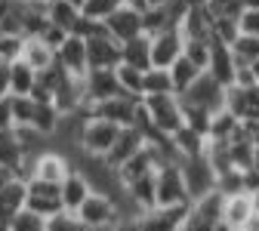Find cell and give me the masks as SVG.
<instances>
[{"mask_svg": "<svg viewBox=\"0 0 259 231\" xmlns=\"http://www.w3.org/2000/svg\"><path fill=\"white\" fill-rule=\"evenodd\" d=\"M154 191H157V207H191L179 163H160L154 170Z\"/></svg>", "mask_w": 259, "mask_h": 231, "instance_id": "6da1fadb", "label": "cell"}, {"mask_svg": "<svg viewBox=\"0 0 259 231\" xmlns=\"http://www.w3.org/2000/svg\"><path fill=\"white\" fill-rule=\"evenodd\" d=\"M142 105L151 117V123L160 129V133H179V129L185 126V117H182V102H179V96L176 93H167V96H145L142 99Z\"/></svg>", "mask_w": 259, "mask_h": 231, "instance_id": "7a4b0ae2", "label": "cell"}, {"mask_svg": "<svg viewBox=\"0 0 259 231\" xmlns=\"http://www.w3.org/2000/svg\"><path fill=\"white\" fill-rule=\"evenodd\" d=\"M117 133H120V126H114V123H108L102 117L87 114L83 117V126H80V151L83 154H93V157H105L111 151Z\"/></svg>", "mask_w": 259, "mask_h": 231, "instance_id": "3957f363", "label": "cell"}, {"mask_svg": "<svg viewBox=\"0 0 259 231\" xmlns=\"http://www.w3.org/2000/svg\"><path fill=\"white\" fill-rule=\"evenodd\" d=\"M139 105H142V99H133V96H114V99H105V102H99V105H90L87 108V114H93V117H102V120H108V123H114V126H133L136 123V114H139Z\"/></svg>", "mask_w": 259, "mask_h": 231, "instance_id": "277c9868", "label": "cell"}, {"mask_svg": "<svg viewBox=\"0 0 259 231\" xmlns=\"http://www.w3.org/2000/svg\"><path fill=\"white\" fill-rule=\"evenodd\" d=\"M28 194H25V210H31L40 219H50L56 213H62V194H59V185L53 182H37V179H28Z\"/></svg>", "mask_w": 259, "mask_h": 231, "instance_id": "5b68a950", "label": "cell"}, {"mask_svg": "<svg viewBox=\"0 0 259 231\" xmlns=\"http://www.w3.org/2000/svg\"><path fill=\"white\" fill-rule=\"evenodd\" d=\"M179 99H182V102H188V105H198V108H207L210 114H216V111L225 108V86L216 83V80L204 71Z\"/></svg>", "mask_w": 259, "mask_h": 231, "instance_id": "8992f818", "label": "cell"}, {"mask_svg": "<svg viewBox=\"0 0 259 231\" xmlns=\"http://www.w3.org/2000/svg\"><path fill=\"white\" fill-rule=\"evenodd\" d=\"M179 167H182L185 188H188L191 201H198V197L216 191V173H213L207 157H185V160H179Z\"/></svg>", "mask_w": 259, "mask_h": 231, "instance_id": "52a82bcc", "label": "cell"}, {"mask_svg": "<svg viewBox=\"0 0 259 231\" xmlns=\"http://www.w3.org/2000/svg\"><path fill=\"white\" fill-rule=\"evenodd\" d=\"M77 216H80V222L90 228V231H96V228H114L117 222H120V207L111 201V197H102V194H90L87 197V204L77 210Z\"/></svg>", "mask_w": 259, "mask_h": 231, "instance_id": "ba28073f", "label": "cell"}, {"mask_svg": "<svg viewBox=\"0 0 259 231\" xmlns=\"http://www.w3.org/2000/svg\"><path fill=\"white\" fill-rule=\"evenodd\" d=\"M71 170H74L71 157H65V154H62V151H56V148H47L44 154H37V157H34V163H31V179L62 185L65 179L71 176Z\"/></svg>", "mask_w": 259, "mask_h": 231, "instance_id": "9c48e42d", "label": "cell"}, {"mask_svg": "<svg viewBox=\"0 0 259 231\" xmlns=\"http://www.w3.org/2000/svg\"><path fill=\"white\" fill-rule=\"evenodd\" d=\"M31 163L34 157H28L19 145V136H16V126L13 129H0V167H7L16 173V179L28 182L31 179Z\"/></svg>", "mask_w": 259, "mask_h": 231, "instance_id": "30bf717a", "label": "cell"}, {"mask_svg": "<svg viewBox=\"0 0 259 231\" xmlns=\"http://www.w3.org/2000/svg\"><path fill=\"white\" fill-rule=\"evenodd\" d=\"M225 108H229L241 123H256L259 120V83L253 86H229L225 89Z\"/></svg>", "mask_w": 259, "mask_h": 231, "instance_id": "8fae6325", "label": "cell"}, {"mask_svg": "<svg viewBox=\"0 0 259 231\" xmlns=\"http://www.w3.org/2000/svg\"><path fill=\"white\" fill-rule=\"evenodd\" d=\"M83 96H87V108L120 96V83L114 77V68H90L83 77Z\"/></svg>", "mask_w": 259, "mask_h": 231, "instance_id": "7c38bea8", "label": "cell"}, {"mask_svg": "<svg viewBox=\"0 0 259 231\" xmlns=\"http://www.w3.org/2000/svg\"><path fill=\"white\" fill-rule=\"evenodd\" d=\"M182 53H185V37H182L179 28L154 34L151 37V68H167L170 71V65L176 59H182Z\"/></svg>", "mask_w": 259, "mask_h": 231, "instance_id": "4fadbf2b", "label": "cell"}, {"mask_svg": "<svg viewBox=\"0 0 259 231\" xmlns=\"http://www.w3.org/2000/svg\"><path fill=\"white\" fill-rule=\"evenodd\" d=\"M207 74L222 83L225 89L235 86V74H238V59L232 53L229 43H219V40H210V65H207Z\"/></svg>", "mask_w": 259, "mask_h": 231, "instance_id": "5bb4252c", "label": "cell"}, {"mask_svg": "<svg viewBox=\"0 0 259 231\" xmlns=\"http://www.w3.org/2000/svg\"><path fill=\"white\" fill-rule=\"evenodd\" d=\"M102 25H105V31H108V37H114L117 43H126V40H133V37L142 34V10L120 7V10H114Z\"/></svg>", "mask_w": 259, "mask_h": 231, "instance_id": "9a60e30c", "label": "cell"}, {"mask_svg": "<svg viewBox=\"0 0 259 231\" xmlns=\"http://www.w3.org/2000/svg\"><path fill=\"white\" fill-rule=\"evenodd\" d=\"M188 219V207H154L139 213L142 231H179Z\"/></svg>", "mask_w": 259, "mask_h": 231, "instance_id": "2e32d148", "label": "cell"}, {"mask_svg": "<svg viewBox=\"0 0 259 231\" xmlns=\"http://www.w3.org/2000/svg\"><path fill=\"white\" fill-rule=\"evenodd\" d=\"M56 62H59L68 74H74V77H87V71H90L87 40L77 37V34H68V40H65V43L56 50Z\"/></svg>", "mask_w": 259, "mask_h": 231, "instance_id": "e0dca14e", "label": "cell"}, {"mask_svg": "<svg viewBox=\"0 0 259 231\" xmlns=\"http://www.w3.org/2000/svg\"><path fill=\"white\" fill-rule=\"evenodd\" d=\"M222 222L229 225L232 231H241V228H250L256 225V216H253V204H250V194L241 191V194H229L222 204Z\"/></svg>", "mask_w": 259, "mask_h": 231, "instance_id": "ac0fdd59", "label": "cell"}, {"mask_svg": "<svg viewBox=\"0 0 259 231\" xmlns=\"http://www.w3.org/2000/svg\"><path fill=\"white\" fill-rule=\"evenodd\" d=\"M213 13L207 7H188L182 22H179V31L185 40H213Z\"/></svg>", "mask_w": 259, "mask_h": 231, "instance_id": "d6986e66", "label": "cell"}, {"mask_svg": "<svg viewBox=\"0 0 259 231\" xmlns=\"http://www.w3.org/2000/svg\"><path fill=\"white\" fill-rule=\"evenodd\" d=\"M87 59L90 68H117L120 65V43L108 34H99L87 40Z\"/></svg>", "mask_w": 259, "mask_h": 231, "instance_id": "ffe728a7", "label": "cell"}, {"mask_svg": "<svg viewBox=\"0 0 259 231\" xmlns=\"http://www.w3.org/2000/svg\"><path fill=\"white\" fill-rule=\"evenodd\" d=\"M142 148H145V139H142L139 129L136 126H123L120 133H117V139H114V145H111V151L105 154V160L117 170L120 163H126L130 157H133L136 151H142Z\"/></svg>", "mask_w": 259, "mask_h": 231, "instance_id": "44dd1931", "label": "cell"}, {"mask_svg": "<svg viewBox=\"0 0 259 231\" xmlns=\"http://www.w3.org/2000/svg\"><path fill=\"white\" fill-rule=\"evenodd\" d=\"M22 62L28 65L31 71L37 74H47L53 65H56V50L47 47L40 37H25V47H22Z\"/></svg>", "mask_w": 259, "mask_h": 231, "instance_id": "7402d4cb", "label": "cell"}, {"mask_svg": "<svg viewBox=\"0 0 259 231\" xmlns=\"http://www.w3.org/2000/svg\"><path fill=\"white\" fill-rule=\"evenodd\" d=\"M25 194H28V185L22 179H13L0 188V222L4 225H10L25 210Z\"/></svg>", "mask_w": 259, "mask_h": 231, "instance_id": "603a6c76", "label": "cell"}, {"mask_svg": "<svg viewBox=\"0 0 259 231\" xmlns=\"http://www.w3.org/2000/svg\"><path fill=\"white\" fill-rule=\"evenodd\" d=\"M126 191V201L136 213H145V210H154L157 207V191H154V173L136 179V182H126L123 185Z\"/></svg>", "mask_w": 259, "mask_h": 231, "instance_id": "cb8c5ba5", "label": "cell"}, {"mask_svg": "<svg viewBox=\"0 0 259 231\" xmlns=\"http://www.w3.org/2000/svg\"><path fill=\"white\" fill-rule=\"evenodd\" d=\"M59 194H62V207L71 210V213H77V210L87 204V197L93 194V188H90V182H87L77 170H71V176L59 185Z\"/></svg>", "mask_w": 259, "mask_h": 231, "instance_id": "d4e9b609", "label": "cell"}, {"mask_svg": "<svg viewBox=\"0 0 259 231\" xmlns=\"http://www.w3.org/2000/svg\"><path fill=\"white\" fill-rule=\"evenodd\" d=\"M120 62L123 65H133V68H139V71H148L151 68V37L139 34L133 40L120 43Z\"/></svg>", "mask_w": 259, "mask_h": 231, "instance_id": "484cf974", "label": "cell"}, {"mask_svg": "<svg viewBox=\"0 0 259 231\" xmlns=\"http://www.w3.org/2000/svg\"><path fill=\"white\" fill-rule=\"evenodd\" d=\"M170 139H173V148H176L179 160H185V157H204V151H207V136L194 133V129H188V126H182L179 133H173Z\"/></svg>", "mask_w": 259, "mask_h": 231, "instance_id": "4316f807", "label": "cell"}, {"mask_svg": "<svg viewBox=\"0 0 259 231\" xmlns=\"http://www.w3.org/2000/svg\"><path fill=\"white\" fill-rule=\"evenodd\" d=\"M241 129V120L229 111V108H222V111H216L213 114V120H210V129H207V139L210 142H225L229 145L232 142V136Z\"/></svg>", "mask_w": 259, "mask_h": 231, "instance_id": "83f0119b", "label": "cell"}, {"mask_svg": "<svg viewBox=\"0 0 259 231\" xmlns=\"http://www.w3.org/2000/svg\"><path fill=\"white\" fill-rule=\"evenodd\" d=\"M47 13H50V25H56V28H62L65 34H71V31L77 28V22H80V10L77 7H71V4H65V0H50V7H47Z\"/></svg>", "mask_w": 259, "mask_h": 231, "instance_id": "f1b7e54d", "label": "cell"}, {"mask_svg": "<svg viewBox=\"0 0 259 231\" xmlns=\"http://www.w3.org/2000/svg\"><path fill=\"white\" fill-rule=\"evenodd\" d=\"M59 123H62V111L53 102H34V120H31V126H34L40 136L53 139V133L59 129Z\"/></svg>", "mask_w": 259, "mask_h": 231, "instance_id": "f546056e", "label": "cell"}, {"mask_svg": "<svg viewBox=\"0 0 259 231\" xmlns=\"http://www.w3.org/2000/svg\"><path fill=\"white\" fill-rule=\"evenodd\" d=\"M201 74H204V71H201V68H198V65H194L191 59H185V56H182V59H176V62L170 65V80H173L176 96H182V93H185L194 80H198Z\"/></svg>", "mask_w": 259, "mask_h": 231, "instance_id": "4dcf8cb0", "label": "cell"}, {"mask_svg": "<svg viewBox=\"0 0 259 231\" xmlns=\"http://www.w3.org/2000/svg\"><path fill=\"white\" fill-rule=\"evenodd\" d=\"M34 83H37V71H31L22 59L10 65V96H31Z\"/></svg>", "mask_w": 259, "mask_h": 231, "instance_id": "1f68e13d", "label": "cell"}, {"mask_svg": "<svg viewBox=\"0 0 259 231\" xmlns=\"http://www.w3.org/2000/svg\"><path fill=\"white\" fill-rule=\"evenodd\" d=\"M114 77H117L123 96L142 99V77H145V71H139V68H133V65H123V62H120L117 68H114Z\"/></svg>", "mask_w": 259, "mask_h": 231, "instance_id": "d6a6232c", "label": "cell"}, {"mask_svg": "<svg viewBox=\"0 0 259 231\" xmlns=\"http://www.w3.org/2000/svg\"><path fill=\"white\" fill-rule=\"evenodd\" d=\"M167 93H176L173 80H170V71L167 68H148L145 77H142V99L145 96H167Z\"/></svg>", "mask_w": 259, "mask_h": 231, "instance_id": "836d02e7", "label": "cell"}, {"mask_svg": "<svg viewBox=\"0 0 259 231\" xmlns=\"http://www.w3.org/2000/svg\"><path fill=\"white\" fill-rule=\"evenodd\" d=\"M179 102H182V99H179ZM182 117H185V126H188V129H194V133L207 136L210 120H213V114H210L207 108H198V105H188V102H182Z\"/></svg>", "mask_w": 259, "mask_h": 231, "instance_id": "e575fe53", "label": "cell"}, {"mask_svg": "<svg viewBox=\"0 0 259 231\" xmlns=\"http://www.w3.org/2000/svg\"><path fill=\"white\" fill-rule=\"evenodd\" d=\"M44 231H90V228L80 222L77 213L62 210V213H56V216H50V219L44 222Z\"/></svg>", "mask_w": 259, "mask_h": 231, "instance_id": "d590c367", "label": "cell"}, {"mask_svg": "<svg viewBox=\"0 0 259 231\" xmlns=\"http://www.w3.org/2000/svg\"><path fill=\"white\" fill-rule=\"evenodd\" d=\"M120 7H126V0H87L83 4V16L87 19H96V22H105L114 10H120Z\"/></svg>", "mask_w": 259, "mask_h": 231, "instance_id": "8d00e7d4", "label": "cell"}, {"mask_svg": "<svg viewBox=\"0 0 259 231\" xmlns=\"http://www.w3.org/2000/svg\"><path fill=\"white\" fill-rule=\"evenodd\" d=\"M10 102H13V126H31V120H34V99L10 96Z\"/></svg>", "mask_w": 259, "mask_h": 231, "instance_id": "74e56055", "label": "cell"}, {"mask_svg": "<svg viewBox=\"0 0 259 231\" xmlns=\"http://www.w3.org/2000/svg\"><path fill=\"white\" fill-rule=\"evenodd\" d=\"M207 10L213 19H238L247 10V0H207Z\"/></svg>", "mask_w": 259, "mask_h": 231, "instance_id": "f35d334b", "label": "cell"}, {"mask_svg": "<svg viewBox=\"0 0 259 231\" xmlns=\"http://www.w3.org/2000/svg\"><path fill=\"white\" fill-rule=\"evenodd\" d=\"M232 53L241 65H250L259 59V37H247V34H238V40L232 43Z\"/></svg>", "mask_w": 259, "mask_h": 231, "instance_id": "ab89813d", "label": "cell"}, {"mask_svg": "<svg viewBox=\"0 0 259 231\" xmlns=\"http://www.w3.org/2000/svg\"><path fill=\"white\" fill-rule=\"evenodd\" d=\"M185 59H191L201 71H207L210 65V40H185Z\"/></svg>", "mask_w": 259, "mask_h": 231, "instance_id": "60d3db41", "label": "cell"}, {"mask_svg": "<svg viewBox=\"0 0 259 231\" xmlns=\"http://www.w3.org/2000/svg\"><path fill=\"white\" fill-rule=\"evenodd\" d=\"M22 47H25V37H19V34H0V59H4L7 65H13V62L22 59Z\"/></svg>", "mask_w": 259, "mask_h": 231, "instance_id": "b9f144b4", "label": "cell"}, {"mask_svg": "<svg viewBox=\"0 0 259 231\" xmlns=\"http://www.w3.org/2000/svg\"><path fill=\"white\" fill-rule=\"evenodd\" d=\"M238 19H216L213 22V40H219V43H235L238 40Z\"/></svg>", "mask_w": 259, "mask_h": 231, "instance_id": "7bdbcfd3", "label": "cell"}, {"mask_svg": "<svg viewBox=\"0 0 259 231\" xmlns=\"http://www.w3.org/2000/svg\"><path fill=\"white\" fill-rule=\"evenodd\" d=\"M44 222H47V219L34 216L31 210H22V213L10 222V231H44Z\"/></svg>", "mask_w": 259, "mask_h": 231, "instance_id": "ee69618b", "label": "cell"}, {"mask_svg": "<svg viewBox=\"0 0 259 231\" xmlns=\"http://www.w3.org/2000/svg\"><path fill=\"white\" fill-rule=\"evenodd\" d=\"M238 31L247 37H259V10H244L238 16Z\"/></svg>", "mask_w": 259, "mask_h": 231, "instance_id": "f6af8a7d", "label": "cell"}, {"mask_svg": "<svg viewBox=\"0 0 259 231\" xmlns=\"http://www.w3.org/2000/svg\"><path fill=\"white\" fill-rule=\"evenodd\" d=\"M40 40L47 43V47H53V50H59L65 40H68V34H65L62 28H56V25H47V31L40 34Z\"/></svg>", "mask_w": 259, "mask_h": 231, "instance_id": "bcb514c9", "label": "cell"}, {"mask_svg": "<svg viewBox=\"0 0 259 231\" xmlns=\"http://www.w3.org/2000/svg\"><path fill=\"white\" fill-rule=\"evenodd\" d=\"M0 129H13V102H10V96L0 99Z\"/></svg>", "mask_w": 259, "mask_h": 231, "instance_id": "7dc6e473", "label": "cell"}, {"mask_svg": "<svg viewBox=\"0 0 259 231\" xmlns=\"http://www.w3.org/2000/svg\"><path fill=\"white\" fill-rule=\"evenodd\" d=\"M111 231H142V225H139V216H120V222H117Z\"/></svg>", "mask_w": 259, "mask_h": 231, "instance_id": "c3c4849f", "label": "cell"}, {"mask_svg": "<svg viewBox=\"0 0 259 231\" xmlns=\"http://www.w3.org/2000/svg\"><path fill=\"white\" fill-rule=\"evenodd\" d=\"M244 191H247V194H253V191H259V170H256V167L244 173Z\"/></svg>", "mask_w": 259, "mask_h": 231, "instance_id": "681fc988", "label": "cell"}, {"mask_svg": "<svg viewBox=\"0 0 259 231\" xmlns=\"http://www.w3.org/2000/svg\"><path fill=\"white\" fill-rule=\"evenodd\" d=\"M10 96V65H4L0 68V99Z\"/></svg>", "mask_w": 259, "mask_h": 231, "instance_id": "f907efd6", "label": "cell"}, {"mask_svg": "<svg viewBox=\"0 0 259 231\" xmlns=\"http://www.w3.org/2000/svg\"><path fill=\"white\" fill-rule=\"evenodd\" d=\"M13 179H16V173H13V170H7V167H0V188H4L7 182H13Z\"/></svg>", "mask_w": 259, "mask_h": 231, "instance_id": "816d5d0a", "label": "cell"}, {"mask_svg": "<svg viewBox=\"0 0 259 231\" xmlns=\"http://www.w3.org/2000/svg\"><path fill=\"white\" fill-rule=\"evenodd\" d=\"M173 0H148L145 4V10H164V7H170Z\"/></svg>", "mask_w": 259, "mask_h": 231, "instance_id": "f5cc1de1", "label": "cell"}, {"mask_svg": "<svg viewBox=\"0 0 259 231\" xmlns=\"http://www.w3.org/2000/svg\"><path fill=\"white\" fill-rule=\"evenodd\" d=\"M247 126H250V136H253V145L259 148V120H256V123H247Z\"/></svg>", "mask_w": 259, "mask_h": 231, "instance_id": "db71d44e", "label": "cell"}, {"mask_svg": "<svg viewBox=\"0 0 259 231\" xmlns=\"http://www.w3.org/2000/svg\"><path fill=\"white\" fill-rule=\"evenodd\" d=\"M148 0H126V7H133V10H145Z\"/></svg>", "mask_w": 259, "mask_h": 231, "instance_id": "11a10c76", "label": "cell"}, {"mask_svg": "<svg viewBox=\"0 0 259 231\" xmlns=\"http://www.w3.org/2000/svg\"><path fill=\"white\" fill-rule=\"evenodd\" d=\"M250 71H253V80L259 83V59H256V62H250Z\"/></svg>", "mask_w": 259, "mask_h": 231, "instance_id": "9f6ffc18", "label": "cell"}, {"mask_svg": "<svg viewBox=\"0 0 259 231\" xmlns=\"http://www.w3.org/2000/svg\"><path fill=\"white\" fill-rule=\"evenodd\" d=\"M185 7H207V0H182Z\"/></svg>", "mask_w": 259, "mask_h": 231, "instance_id": "6f0895ef", "label": "cell"}, {"mask_svg": "<svg viewBox=\"0 0 259 231\" xmlns=\"http://www.w3.org/2000/svg\"><path fill=\"white\" fill-rule=\"evenodd\" d=\"M65 4H71V7H77V10H83V4H87V0H65Z\"/></svg>", "mask_w": 259, "mask_h": 231, "instance_id": "680465c9", "label": "cell"}, {"mask_svg": "<svg viewBox=\"0 0 259 231\" xmlns=\"http://www.w3.org/2000/svg\"><path fill=\"white\" fill-rule=\"evenodd\" d=\"M247 10H259V0H247Z\"/></svg>", "mask_w": 259, "mask_h": 231, "instance_id": "91938a15", "label": "cell"}, {"mask_svg": "<svg viewBox=\"0 0 259 231\" xmlns=\"http://www.w3.org/2000/svg\"><path fill=\"white\" fill-rule=\"evenodd\" d=\"M241 231H259V228H256V225H250V228H241Z\"/></svg>", "mask_w": 259, "mask_h": 231, "instance_id": "94428289", "label": "cell"}, {"mask_svg": "<svg viewBox=\"0 0 259 231\" xmlns=\"http://www.w3.org/2000/svg\"><path fill=\"white\" fill-rule=\"evenodd\" d=\"M0 231H10V225H4V222H0Z\"/></svg>", "mask_w": 259, "mask_h": 231, "instance_id": "6125c7cd", "label": "cell"}, {"mask_svg": "<svg viewBox=\"0 0 259 231\" xmlns=\"http://www.w3.org/2000/svg\"><path fill=\"white\" fill-rule=\"evenodd\" d=\"M179 231H191V228H188V225H182V228H179Z\"/></svg>", "mask_w": 259, "mask_h": 231, "instance_id": "be15d7a7", "label": "cell"}, {"mask_svg": "<svg viewBox=\"0 0 259 231\" xmlns=\"http://www.w3.org/2000/svg\"><path fill=\"white\" fill-rule=\"evenodd\" d=\"M96 231H111V228H96Z\"/></svg>", "mask_w": 259, "mask_h": 231, "instance_id": "e7e4bbea", "label": "cell"}, {"mask_svg": "<svg viewBox=\"0 0 259 231\" xmlns=\"http://www.w3.org/2000/svg\"><path fill=\"white\" fill-rule=\"evenodd\" d=\"M4 65H7V62H4V59H0V68H4Z\"/></svg>", "mask_w": 259, "mask_h": 231, "instance_id": "03108f58", "label": "cell"}]
</instances>
